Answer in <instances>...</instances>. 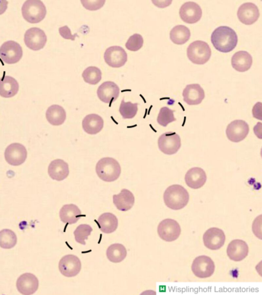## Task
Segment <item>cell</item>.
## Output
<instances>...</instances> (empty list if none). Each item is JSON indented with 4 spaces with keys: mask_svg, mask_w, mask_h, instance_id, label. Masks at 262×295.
Segmentation results:
<instances>
[{
    "mask_svg": "<svg viewBox=\"0 0 262 295\" xmlns=\"http://www.w3.org/2000/svg\"><path fill=\"white\" fill-rule=\"evenodd\" d=\"M238 38L231 28L222 26L216 28L212 33L211 41L217 51L222 53L232 51L236 46Z\"/></svg>",
    "mask_w": 262,
    "mask_h": 295,
    "instance_id": "1",
    "label": "cell"
},
{
    "mask_svg": "<svg viewBox=\"0 0 262 295\" xmlns=\"http://www.w3.org/2000/svg\"><path fill=\"white\" fill-rule=\"evenodd\" d=\"M163 199L168 207L173 210H179L187 204L189 195L183 186L173 184L166 189L164 193Z\"/></svg>",
    "mask_w": 262,
    "mask_h": 295,
    "instance_id": "2",
    "label": "cell"
},
{
    "mask_svg": "<svg viewBox=\"0 0 262 295\" xmlns=\"http://www.w3.org/2000/svg\"><path fill=\"white\" fill-rule=\"evenodd\" d=\"M96 172L99 178L105 182L116 180L121 174V166L119 162L112 157L100 159L96 165Z\"/></svg>",
    "mask_w": 262,
    "mask_h": 295,
    "instance_id": "3",
    "label": "cell"
},
{
    "mask_svg": "<svg viewBox=\"0 0 262 295\" xmlns=\"http://www.w3.org/2000/svg\"><path fill=\"white\" fill-rule=\"evenodd\" d=\"M24 18L31 24H36L42 20L47 14L46 7L39 0H27L21 7Z\"/></svg>",
    "mask_w": 262,
    "mask_h": 295,
    "instance_id": "4",
    "label": "cell"
},
{
    "mask_svg": "<svg viewBox=\"0 0 262 295\" xmlns=\"http://www.w3.org/2000/svg\"><path fill=\"white\" fill-rule=\"evenodd\" d=\"M187 55L192 63L203 65L209 60L211 50L207 43L202 40H195L190 44L187 47Z\"/></svg>",
    "mask_w": 262,
    "mask_h": 295,
    "instance_id": "5",
    "label": "cell"
},
{
    "mask_svg": "<svg viewBox=\"0 0 262 295\" xmlns=\"http://www.w3.org/2000/svg\"><path fill=\"white\" fill-rule=\"evenodd\" d=\"M159 150L166 155L176 154L181 146L179 135L174 132L168 131L163 133L158 138Z\"/></svg>",
    "mask_w": 262,
    "mask_h": 295,
    "instance_id": "6",
    "label": "cell"
},
{
    "mask_svg": "<svg viewBox=\"0 0 262 295\" xmlns=\"http://www.w3.org/2000/svg\"><path fill=\"white\" fill-rule=\"evenodd\" d=\"M23 54L20 45L13 40L7 41L0 47V58L7 64L17 63L21 58Z\"/></svg>",
    "mask_w": 262,
    "mask_h": 295,
    "instance_id": "7",
    "label": "cell"
},
{
    "mask_svg": "<svg viewBox=\"0 0 262 295\" xmlns=\"http://www.w3.org/2000/svg\"><path fill=\"white\" fill-rule=\"evenodd\" d=\"M181 231L179 224L172 219L163 220L157 228L160 238L167 242H172L177 239L180 235Z\"/></svg>",
    "mask_w": 262,
    "mask_h": 295,
    "instance_id": "8",
    "label": "cell"
},
{
    "mask_svg": "<svg viewBox=\"0 0 262 295\" xmlns=\"http://www.w3.org/2000/svg\"><path fill=\"white\" fill-rule=\"evenodd\" d=\"M24 40L26 46L30 49L38 51L45 47L47 37L42 29L37 27H32L26 31Z\"/></svg>",
    "mask_w": 262,
    "mask_h": 295,
    "instance_id": "9",
    "label": "cell"
},
{
    "mask_svg": "<svg viewBox=\"0 0 262 295\" xmlns=\"http://www.w3.org/2000/svg\"><path fill=\"white\" fill-rule=\"evenodd\" d=\"M215 269L212 260L207 256H200L195 258L191 265V270L194 275L200 278L211 276Z\"/></svg>",
    "mask_w": 262,
    "mask_h": 295,
    "instance_id": "10",
    "label": "cell"
},
{
    "mask_svg": "<svg viewBox=\"0 0 262 295\" xmlns=\"http://www.w3.org/2000/svg\"><path fill=\"white\" fill-rule=\"evenodd\" d=\"M58 268L63 276L66 277H73L77 276L81 270V261L75 255H67L60 260Z\"/></svg>",
    "mask_w": 262,
    "mask_h": 295,
    "instance_id": "11",
    "label": "cell"
},
{
    "mask_svg": "<svg viewBox=\"0 0 262 295\" xmlns=\"http://www.w3.org/2000/svg\"><path fill=\"white\" fill-rule=\"evenodd\" d=\"M4 155L8 164L18 166L25 161L27 157V151L23 144L13 143L6 148Z\"/></svg>",
    "mask_w": 262,
    "mask_h": 295,
    "instance_id": "12",
    "label": "cell"
},
{
    "mask_svg": "<svg viewBox=\"0 0 262 295\" xmlns=\"http://www.w3.org/2000/svg\"><path fill=\"white\" fill-rule=\"evenodd\" d=\"M249 132L248 124L243 120H235L227 127L226 134L228 139L233 142L243 140Z\"/></svg>",
    "mask_w": 262,
    "mask_h": 295,
    "instance_id": "13",
    "label": "cell"
},
{
    "mask_svg": "<svg viewBox=\"0 0 262 295\" xmlns=\"http://www.w3.org/2000/svg\"><path fill=\"white\" fill-rule=\"evenodd\" d=\"M105 62L113 68L123 66L127 60V55L125 50L120 46H113L107 48L104 53Z\"/></svg>",
    "mask_w": 262,
    "mask_h": 295,
    "instance_id": "14",
    "label": "cell"
},
{
    "mask_svg": "<svg viewBox=\"0 0 262 295\" xmlns=\"http://www.w3.org/2000/svg\"><path fill=\"white\" fill-rule=\"evenodd\" d=\"M179 15L183 22L192 24L200 20L202 15V11L197 3L187 2L180 7Z\"/></svg>",
    "mask_w": 262,
    "mask_h": 295,
    "instance_id": "15",
    "label": "cell"
},
{
    "mask_svg": "<svg viewBox=\"0 0 262 295\" xmlns=\"http://www.w3.org/2000/svg\"><path fill=\"white\" fill-rule=\"evenodd\" d=\"M225 239L223 230L217 227L207 229L203 237L205 246L211 250L220 249L224 244Z\"/></svg>",
    "mask_w": 262,
    "mask_h": 295,
    "instance_id": "16",
    "label": "cell"
},
{
    "mask_svg": "<svg viewBox=\"0 0 262 295\" xmlns=\"http://www.w3.org/2000/svg\"><path fill=\"white\" fill-rule=\"evenodd\" d=\"M16 286L17 290L21 294L30 295L35 293L38 289L39 281L34 275L26 272L18 278Z\"/></svg>",
    "mask_w": 262,
    "mask_h": 295,
    "instance_id": "17",
    "label": "cell"
},
{
    "mask_svg": "<svg viewBox=\"0 0 262 295\" xmlns=\"http://www.w3.org/2000/svg\"><path fill=\"white\" fill-rule=\"evenodd\" d=\"M257 6L254 3L247 2L242 4L238 9L237 15L239 20L246 25L256 22L259 17Z\"/></svg>",
    "mask_w": 262,
    "mask_h": 295,
    "instance_id": "18",
    "label": "cell"
},
{
    "mask_svg": "<svg viewBox=\"0 0 262 295\" xmlns=\"http://www.w3.org/2000/svg\"><path fill=\"white\" fill-rule=\"evenodd\" d=\"M120 89L114 82L106 81L103 82L98 88L97 94L99 99L106 103L111 104L118 98Z\"/></svg>",
    "mask_w": 262,
    "mask_h": 295,
    "instance_id": "19",
    "label": "cell"
},
{
    "mask_svg": "<svg viewBox=\"0 0 262 295\" xmlns=\"http://www.w3.org/2000/svg\"><path fill=\"white\" fill-rule=\"evenodd\" d=\"M183 100L188 105L201 103L205 98V92L198 83L187 85L183 91Z\"/></svg>",
    "mask_w": 262,
    "mask_h": 295,
    "instance_id": "20",
    "label": "cell"
},
{
    "mask_svg": "<svg viewBox=\"0 0 262 295\" xmlns=\"http://www.w3.org/2000/svg\"><path fill=\"white\" fill-rule=\"evenodd\" d=\"M249 247L246 242L241 239H235L230 242L227 248V254L230 259L240 261L248 255Z\"/></svg>",
    "mask_w": 262,
    "mask_h": 295,
    "instance_id": "21",
    "label": "cell"
},
{
    "mask_svg": "<svg viewBox=\"0 0 262 295\" xmlns=\"http://www.w3.org/2000/svg\"><path fill=\"white\" fill-rule=\"evenodd\" d=\"M207 180L205 172L199 167L190 168L186 173L185 181L188 186L192 189H198L202 187Z\"/></svg>",
    "mask_w": 262,
    "mask_h": 295,
    "instance_id": "22",
    "label": "cell"
},
{
    "mask_svg": "<svg viewBox=\"0 0 262 295\" xmlns=\"http://www.w3.org/2000/svg\"><path fill=\"white\" fill-rule=\"evenodd\" d=\"M48 172L52 179L58 181H62L69 174V165L62 159H55L49 164Z\"/></svg>",
    "mask_w": 262,
    "mask_h": 295,
    "instance_id": "23",
    "label": "cell"
},
{
    "mask_svg": "<svg viewBox=\"0 0 262 295\" xmlns=\"http://www.w3.org/2000/svg\"><path fill=\"white\" fill-rule=\"evenodd\" d=\"M113 203L116 208L122 212L129 210L135 203V197L128 189H122L120 193L113 196Z\"/></svg>",
    "mask_w": 262,
    "mask_h": 295,
    "instance_id": "24",
    "label": "cell"
},
{
    "mask_svg": "<svg viewBox=\"0 0 262 295\" xmlns=\"http://www.w3.org/2000/svg\"><path fill=\"white\" fill-rule=\"evenodd\" d=\"M252 57L246 51H239L235 52L231 58L232 67L238 72L248 71L252 65Z\"/></svg>",
    "mask_w": 262,
    "mask_h": 295,
    "instance_id": "25",
    "label": "cell"
},
{
    "mask_svg": "<svg viewBox=\"0 0 262 295\" xmlns=\"http://www.w3.org/2000/svg\"><path fill=\"white\" fill-rule=\"evenodd\" d=\"M59 217L61 221L68 224L76 223L84 215L79 207L74 204H65L59 211Z\"/></svg>",
    "mask_w": 262,
    "mask_h": 295,
    "instance_id": "26",
    "label": "cell"
},
{
    "mask_svg": "<svg viewBox=\"0 0 262 295\" xmlns=\"http://www.w3.org/2000/svg\"><path fill=\"white\" fill-rule=\"evenodd\" d=\"M104 121L102 118L96 114L87 115L82 120V126L85 132L95 135L103 129Z\"/></svg>",
    "mask_w": 262,
    "mask_h": 295,
    "instance_id": "27",
    "label": "cell"
},
{
    "mask_svg": "<svg viewBox=\"0 0 262 295\" xmlns=\"http://www.w3.org/2000/svg\"><path fill=\"white\" fill-rule=\"evenodd\" d=\"M19 90L17 81L10 76H4L0 79V96L10 98L15 96Z\"/></svg>",
    "mask_w": 262,
    "mask_h": 295,
    "instance_id": "28",
    "label": "cell"
},
{
    "mask_svg": "<svg viewBox=\"0 0 262 295\" xmlns=\"http://www.w3.org/2000/svg\"><path fill=\"white\" fill-rule=\"evenodd\" d=\"M97 223L102 232L111 234L117 229L118 221L114 214L111 213H104L99 217Z\"/></svg>",
    "mask_w": 262,
    "mask_h": 295,
    "instance_id": "29",
    "label": "cell"
},
{
    "mask_svg": "<svg viewBox=\"0 0 262 295\" xmlns=\"http://www.w3.org/2000/svg\"><path fill=\"white\" fill-rule=\"evenodd\" d=\"M46 117L48 121L53 125L63 124L66 119L65 110L60 106L53 104L47 110Z\"/></svg>",
    "mask_w": 262,
    "mask_h": 295,
    "instance_id": "30",
    "label": "cell"
},
{
    "mask_svg": "<svg viewBox=\"0 0 262 295\" xmlns=\"http://www.w3.org/2000/svg\"><path fill=\"white\" fill-rule=\"evenodd\" d=\"M190 31L184 25H179L174 26L170 31L169 36L171 40L176 45H183L190 38Z\"/></svg>",
    "mask_w": 262,
    "mask_h": 295,
    "instance_id": "31",
    "label": "cell"
},
{
    "mask_svg": "<svg viewBox=\"0 0 262 295\" xmlns=\"http://www.w3.org/2000/svg\"><path fill=\"white\" fill-rule=\"evenodd\" d=\"M110 261L113 263H119L126 257L127 251L125 246L120 243H114L110 245L106 252Z\"/></svg>",
    "mask_w": 262,
    "mask_h": 295,
    "instance_id": "32",
    "label": "cell"
},
{
    "mask_svg": "<svg viewBox=\"0 0 262 295\" xmlns=\"http://www.w3.org/2000/svg\"><path fill=\"white\" fill-rule=\"evenodd\" d=\"M17 243V237L14 231L9 229L0 231V247L4 249L12 248Z\"/></svg>",
    "mask_w": 262,
    "mask_h": 295,
    "instance_id": "33",
    "label": "cell"
},
{
    "mask_svg": "<svg viewBox=\"0 0 262 295\" xmlns=\"http://www.w3.org/2000/svg\"><path fill=\"white\" fill-rule=\"evenodd\" d=\"M82 76L85 82L95 85L101 80L102 73L98 68L95 66H90L83 71Z\"/></svg>",
    "mask_w": 262,
    "mask_h": 295,
    "instance_id": "34",
    "label": "cell"
},
{
    "mask_svg": "<svg viewBox=\"0 0 262 295\" xmlns=\"http://www.w3.org/2000/svg\"><path fill=\"white\" fill-rule=\"evenodd\" d=\"M138 103H133L130 101L125 102L124 98L122 99L120 107L119 112L123 119L133 118L138 112Z\"/></svg>",
    "mask_w": 262,
    "mask_h": 295,
    "instance_id": "35",
    "label": "cell"
},
{
    "mask_svg": "<svg viewBox=\"0 0 262 295\" xmlns=\"http://www.w3.org/2000/svg\"><path fill=\"white\" fill-rule=\"evenodd\" d=\"M93 229L92 227L86 224H81L78 225L74 231L75 241L82 245H85V240L88 239Z\"/></svg>",
    "mask_w": 262,
    "mask_h": 295,
    "instance_id": "36",
    "label": "cell"
},
{
    "mask_svg": "<svg viewBox=\"0 0 262 295\" xmlns=\"http://www.w3.org/2000/svg\"><path fill=\"white\" fill-rule=\"evenodd\" d=\"M174 111L170 109L167 107H164L161 108L157 117L158 123L164 127H166L169 123L176 120V118L174 116Z\"/></svg>",
    "mask_w": 262,
    "mask_h": 295,
    "instance_id": "37",
    "label": "cell"
},
{
    "mask_svg": "<svg viewBox=\"0 0 262 295\" xmlns=\"http://www.w3.org/2000/svg\"><path fill=\"white\" fill-rule=\"evenodd\" d=\"M143 45V38L139 34L136 33L130 36L125 44L127 49L131 51H137L140 49Z\"/></svg>",
    "mask_w": 262,
    "mask_h": 295,
    "instance_id": "38",
    "label": "cell"
},
{
    "mask_svg": "<svg viewBox=\"0 0 262 295\" xmlns=\"http://www.w3.org/2000/svg\"><path fill=\"white\" fill-rule=\"evenodd\" d=\"M105 0L81 1L82 6L87 10L94 11L100 9L104 5Z\"/></svg>",
    "mask_w": 262,
    "mask_h": 295,
    "instance_id": "39",
    "label": "cell"
},
{
    "mask_svg": "<svg viewBox=\"0 0 262 295\" xmlns=\"http://www.w3.org/2000/svg\"><path fill=\"white\" fill-rule=\"evenodd\" d=\"M58 31L61 37L66 39L74 40L76 36H78L77 33L72 34L70 29L67 26L60 27Z\"/></svg>",
    "mask_w": 262,
    "mask_h": 295,
    "instance_id": "40",
    "label": "cell"
},
{
    "mask_svg": "<svg viewBox=\"0 0 262 295\" xmlns=\"http://www.w3.org/2000/svg\"><path fill=\"white\" fill-rule=\"evenodd\" d=\"M252 114L253 117L261 120V103L256 102L252 109Z\"/></svg>",
    "mask_w": 262,
    "mask_h": 295,
    "instance_id": "41",
    "label": "cell"
},
{
    "mask_svg": "<svg viewBox=\"0 0 262 295\" xmlns=\"http://www.w3.org/2000/svg\"><path fill=\"white\" fill-rule=\"evenodd\" d=\"M254 132L256 136L259 139L261 138V122H257L256 125L253 128Z\"/></svg>",
    "mask_w": 262,
    "mask_h": 295,
    "instance_id": "42",
    "label": "cell"
},
{
    "mask_svg": "<svg viewBox=\"0 0 262 295\" xmlns=\"http://www.w3.org/2000/svg\"><path fill=\"white\" fill-rule=\"evenodd\" d=\"M8 2L7 1H0V15L3 14L7 9Z\"/></svg>",
    "mask_w": 262,
    "mask_h": 295,
    "instance_id": "43",
    "label": "cell"
}]
</instances>
